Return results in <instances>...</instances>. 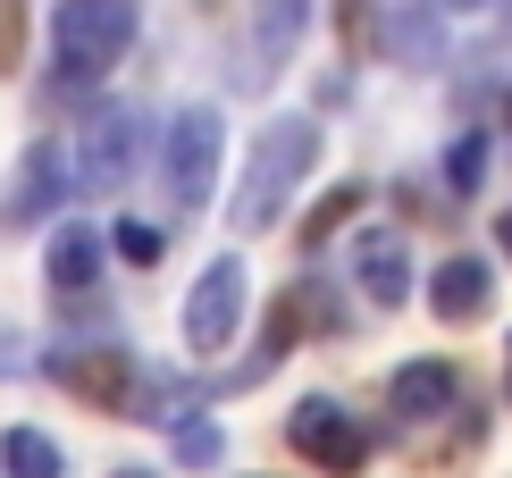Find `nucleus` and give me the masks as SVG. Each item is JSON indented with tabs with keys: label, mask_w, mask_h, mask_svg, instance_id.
Listing matches in <instances>:
<instances>
[{
	"label": "nucleus",
	"mask_w": 512,
	"mask_h": 478,
	"mask_svg": "<svg viewBox=\"0 0 512 478\" xmlns=\"http://www.w3.org/2000/svg\"><path fill=\"white\" fill-rule=\"evenodd\" d=\"M68 395H84V403H101V411H118L126 395H135V361L118 353V344H101V353H59V361H42Z\"/></svg>",
	"instance_id": "12"
},
{
	"label": "nucleus",
	"mask_w": 512,
	"mask_h": 478,
	"mask_svg": "<svg viewBox=\"0 0 512 478\" xmlns=\"http://www.w3.org/2000/svg\"><path fill=\"white\" fill-rule=\"evenodd\" d=\"M504 395H512V378H504Z\"/></svg>",
	"instance_id": "26"
},
{
	"label": "nucleus",
	"mask_w": 512,
	"mask_h": 478,
	"mask_svg": "<svg viewBox=\"0 0 512 478\" xmlns=\"http://www.w3.org/2000/svg\"><path fill=\"white\" fill-rule=\"evenodd\" d=\"M68 193H76V151L68 143H26L9 193H0V219L9 227H51L68 210Z\"/></svg>",
	"instance_id": "6"
},
{
	"label": "nucleus",
	"mask_w": 512,
	"mask_h": 478,
	"mask_svg": "<svg viewBox=\"0 0 512 478\" xmlns=\"http://www.w3.org/2000/svg\"><path fill=\"white\" fill-rule=\"evenodd\" d=\"M353 286L370 294L378 311L412 302V252H403V227H361L353 235Z\"/></svg>",
	"instance_id": "10"
},
{
	"label": "nucleus",
	"mask_w": 512,
	"mask_h": 478,
	"mask_svg": "<svg viewBox=\"0 0 512 478\" xmlns=\"http://www.w3.org/2000/svg\"><path fill=\"white\" fill-rule=\"evenodd\" d=\"M244 286H252V277H244L236 252H219V260L194 277L185 319H177V328H185V353H194V361H219L227 344H236V328H244Z\"/></svg>",
	"instance_id": "5"
},
{
	"label": "nucleus",
	"mask_w": 512,
	"mask_h": 478,
	"mask_svg": "<svg viewBox=\"0 0 512 478\" xmlns=\"http://www.w3.org/2000/svg\"><path fill=\"white\" fill-rule=\"evenodd\" d=\"M286 445L303 453V462L336 470V478H345V470H361V453H370L361 420H353V411L336 403V395H303V403H294V411H286Z\"/></svg>",
	"instance_id": "7"
},
{
	"label": "nucleus",
	"mask_w": 512,
	"mask_h": 478,
	"mask_svg": "<svg viewBox=\"0 0 512 478\" xmlns=\"http://www.w3.org/2000/svg\"><path fill=\"white\" fill-rule=\"evenodd\" d=\"M0 470L9 478H68V453L42 437V428H0Z\"/></svg>",
	"instance_id": "14"
},
{
	"label": "nucleus",
	"mask_w": 512,
	"mask_h": 478,
	"mask_svg": "<svg viewBox=\"0 0 512 478\" xmlns=\"http://www.w3.org/2000/svg\"><path fill=\"white\" fill-rule=\"evenodd\" d=\"M311 168H319V118L311 110L269 118L261 135H252V160H244L236 193H227V227H244V235L277 227V219H286V202L311 185Z\"/></svg>",
	"instance_id": "1"
},
{
	"label": "nucleus",
	"mask_w": 512,
	"mask_h": 478,
	"mask_svg": "<svg viewBox=\"0 0 512 478\" xmlns=\"http://www.w3.org/2000/svg\"><path fill=\"white\" fill-rule=\"evenodd\" d=\"M311 26V0H252V42H261V59H286L294 42Z\"/></svg>",
	"instance_id": "15"
},
{
	"label": "nucleus",
	"mask_w": 512,
	"mask_h": 478,
	"mask_svg": "<svg viewBox=\"0 0 512 478\" xmlns=\"http://www.w3.org/2000/svg\"><path fill=\"white\" fill-rule=\"evenodd\" d=\"M353 210H361V185H336V193H328V202H319V210H311V227H303V235H311V244H319V235H336V227H345V219H353Z\"/></svg>",
	"instance_id": "20"
},
{
	"label": "nucleus",
	"mask_w": 512,
	"mask_h": 478,
	"mask_svg": "<svg viewBox=\"0 0 512 478\" xmlns=\"http://www.w3.org/2000/svg\"><path fill=\"white\" fill-rule=\"evenodd\" d=\"M143 9L135 0H51V59H42V84L51 93H93V84L118 76V59L135 51Z\"/></svg>",
	"instance_id": "2"
},
{
	"label": "nucleus",
	"mask_w": 512,
	"mask_h": 478,
	"mask_svg": "<svg viewBox=\"0 0 512 478\" xmlns=\"http://www.w3.org/2000/svg\"><path fill=\"white\" fill-rule=\"evenodd\" d=\"M168 445H177V470H219V462H227V428L210 420V411L168 420Z\"/></svg>",
	"instance_id": "16"
},
{
	"label": "nucleus",
	"mask_w": 512,
	"mask_h": 478,
	"mask_svg": "<svg viewBox=\"0 0 512 478\" xmlns=\"http://www.w3.org/2000/svg\"><path fill=\"white\" fill-rule=\"evenodd\" d=\"M387 411L403 428H429V420H445V411H454V361H403L395 378H387Z\"/></svg>",
	"instance_id": "13"
},
{
	"label": "nucleus",
	"mask_w": 512,
	"mask_h": 478,
	"mask_svg": "<svg viewBox=\"0 0 512 478\" xmlns=\"http://www.w3.org/2000/svg\"><path fill=\"white\" fill-rule=\"evenodd\" d=\"M26 328H17V319H0V378H17V369H26Z\"/></svg>",
	"instance_id": "21"
},
{
	"label": "nucleus",
	"mask_w": 512,
	"mask_h": 478,
	"mask_svg": "<svg viewBox=\"0 0 512 478\" xmlns=\"http://www.w3.org/2000/svg\"><path fill=\"white\" fill-rule=\"evenodd\" d=\"M143 160H152V118H143V101H101V110L84 118V143H76V185L84 193H118Z\"/></svg>",
	"instance_id": "4"
},
{
	"label": "nucleus",
	"mask_w": 512,
	"mask_h": 478,
	"mask_svg": "<svg viewBox=\"0 0 512 478\" xmlns=\"http://www.w3.org/2000/svg\"><path fill=\"white\" fill-rule=\"evenodd\" d=\"M487 160H496V151H487L479 126H471V135H454V151H445V185H454V193H479V185H487Z\"/></svg>",
	"instance_id": "19"
},
{
	"label": "nucleus",
	"mask_w": 512,
	"mask_h": 478,
	"mask_svg": "<svg viewBox=\"0 0 512 478\" xmlns=\"http://www.w3.org/2000/svg\"><path fill=\"white\" fill-rule=\"evenodd\" d=\"M504 126H512V93H504Z\"/></svg>",
	"instance_id": "25"
},
{
	"label": "nucleus",
	"mask_w": 512,
	"mask_h": 478,
	"mask_svg": "<svg viewBox=\"0 0 512 478\" xmlns=\"http://www.w3.org/2000/svg\"><path fill=\"white\" fill-rule=\"evenodd\" d=\"M487 302H496V269H487L479 252L437 260V277H429V311L445 319V328H471V319H487Z\"/></svg>",
	"instance_id": "11"
},
{
	"label": "nucleus",
	"mask_w": 512,
	"mask_h": 478,
	"mask_svg": "<svg viewBox=\"0 0 512 478\" xmlns=\"http://www.w3.org/2000/svg\"><path fill=\"white\" fill-rule=\"evenodd\" d=\"M110 478H160V470H110Z\"/></svg>",
	"instance_id": "23"
},
{
	"label": "nucleus",
	"mask_w": 512,
	"mask_h": 478,
	"mask_svg": "<svg viewBox=\"0 0 512 478\" xmlns=\"http://www.w3.org/2000/svg\"><path fill=\"white\" fill-rule=\"evenodd\" d=\"M496 244H504V260H512V210H504V219H496Z\"/></svg>",
	"instance_id": "22"
},
{
	"label": "nucleus",
	"mask_w": 512,
	"mask_h": 478,
	"mask_svg": "<svg viewBox=\"0 0 512 478\" xmlns=\"http://www.w3.org/2000/svg\"><path fill=\"white\" fill-rule=\"evenodd\" d=\"M101 260H110V235H101L93 219H59L51 244H42V286L51 294H93Z\"/></svg>",
	"instance_id": "9"
},
{
	"label": "nucleus",
	"mask_w": 512,
	"mask_h": 478,
	"mask_svg": "<svg viewBox=\"0 0 512 478\" xmlns=\"http://www.w3.org/2000/svg\"><path fill=\"white\" fill-rule=\"evenodd\" d=\"M378 42H387L395 68H445V51H454V26H445V0H387L378 9Z\"/></svg>",
	"instance_id": "8"
},
{
	"label": "nucleus",
	"mask_w": 512,
	"mask_h": 478,
	"mask_svg": "<svg viewBox=\"0 0 512 478\" xmlns=\"http://www.w3.org/2000/svg\"><path fill=\"white\" fill-rule=\"evenodd\" d=\"M194 395H202L194 378H152V386L135 395V411H143L152 428H168V420H185V411H194Z\"/></svg>",
	"instance_id": "18"
},
{
	"label": "nucleus",
	"mask_w": 512,
	"mask_h": 478,
	"mask_svg": "<svg viewBox=\"0 0 512 478\" xmlns=\"http://www.w3.org/2000/svg\"><path fill=\"white\" fill-rule=\"evenodd\" d=\"M219 160H227V118L210 110V101H194V110L168 118L160 135V185L177 210H202L210 193H219Z\"/></svg>",
	"instance_id": "3"
},
{
	"label": "nucleus",
	"mask_w": 512,
	"mask_h": 478,
	"mask_svg": "<svg viewBox=\"0 0 512 478\" xmlns=\"http://www.w3.org/2000/svg\"><path fill=\"white\" fill-rule=\"evenodd\" d=\"M110 252L126 260V269H152V260L168 252V227H152V219H110Z\"/></svg>",
	"instance_id": "17"
},
{
	"label": "nucleus",
	"mask_w": 512,
	"mask_h": 478,
	"mask_svg": "<svg viewBox=\"0 0 512 478\" xmlns=\"http://www.w3.org/2000/svg\"><path fill=\"white\" fill-rule=\"evenodd\" d=\"M445 9H487V0H445Z\"/></svg>",
	"instance_id": "24"
}]
</instances>
